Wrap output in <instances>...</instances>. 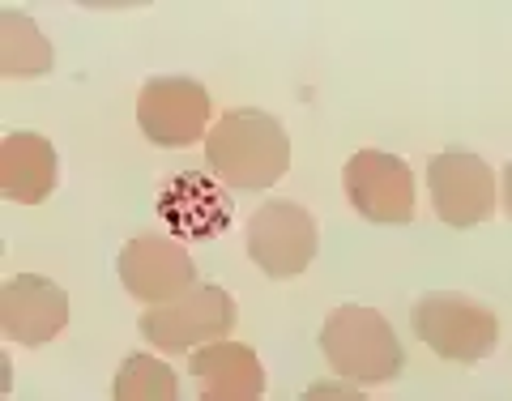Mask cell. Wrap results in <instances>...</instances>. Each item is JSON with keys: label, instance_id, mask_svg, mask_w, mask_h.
Returning a JSON list of instances; mask_svg holds the SVG:
<instances>
[{"label": "cell", "instance_id": "obj_3", "mask_svg": "<svg viewBox=\"0 0 512 401\" xmlns=\"http://www.w3.org/2000/svg\"><path fill=\"white\" fill-rule=\"evenodd\" d=\"M414 338H423L448 363H478L500 346V320L457 291H427L410 312Z\"/></svg>", "mask_w": 512, "mask_h": 401}, {"label": "cell", "instance_id": "obj_10", "mask_svg": "<svg viewBox=\"0 0 512 401\" xmlns=\"http://www.w3.org/2000/svg\"><path fill=\"white\" fill-rule=\"evenodd\" d=\"M69 325L64 286L39 274H18L0 286V333L18 346H47Z\"/></svg>", "mask_w": 512, "mask_h": 401}, {"label": "cell", "instance_id": "obj_15", "mask_svg": "<svg viewBox=\"0 0 512 401\" xmlns=\"http://www.w3.org/2000/svg\"><path fill=\"white\" fill-rule=\"evenodd\" d=\"M111 393H116V401H175V397H180V380H175V372L163 359L128 355L120 363Z\"/></svg>", "mask_w": 512, "mask_h": 401}, {"label": "cell", "instance_id": "obj_4", "mask_svg": "<svg viewBox=\"0 0 512 401\" xmlns=\"http://www.w3.org/2000/svg\"><path fill=\"white\" fill-rule=\"evenodd\" d=\"M235 329V299L222 286H188L184 295L150 303L141 312V338L167 355H188L205 342H218Z\"/></svg>", "mask_w": 512, "mask_h": 401}, {"label": "cell", "instance_id": "obj_9", "mask_svg": "<svg viewBox=\"0 0 512 401\" xmlns=\"http://www.w3.org/2000/svg\"><path fill=\"white\" fill-rule=\"evenodd\" d=\"M120 282L124 291L141 303H163L184 295L188 286H197V265H192L188 248L163 235H137L120 248Z\"/></svg>", "mask_w": 512, "mask_h": 401}, {"label": "cell", "instance_id": "obj_16", "mask_svg": "<svg viewBox=\"0 0 512 401\" xmlns=\"http://www.w3.org/2000/svg\"><path fill=\"white\" fill-rule=\"evenodd\" d=\"M303 397H346V401H363V389H359V384H355V389H338V384H316V389H308V393H303Z\"/></svg>", "mask_w": 512, "mask_h": 401}, {"label": "cell", "instance_id": "obj_11", "mask_svg": "<svg viewBox=\"0 0 512 401\" xmlns=\"http://www.w3.org/2000/svg\"><path fill=\"white\" fill-rule=\"evenodd\" d=\"M192 376L205 401H256L265 393V367L244 342H205L192 355Z\"/></svg>", "mask_w": 512, "mask_h": 401}, {"label": "cell", "instance_id": "obj_14", "mask_svg": "<svg viewBox=\"0 0 512 401\" xmlns=\"http://www.w3.org/2000/svg\"><path fill=\"white\" fill-rule=\"evenodd\" d=\"M184 184L192 192V205L184 201V210H163L167 222L180 235H192V239H214L222 227L231 222V201L205 180V175H184Z\"/></svg>", "mask_w": 512, "mask_h": 401}, {"label": "cell", "instance_id": "obj_2", "mask_svg": "<svg viewBox=\"0 0 512 401\" xmlns=\"http://www.w3.org/2000/svg\"><path fill=\"white\" fill-rule=\"evenodd\" d=\"M320 350H325L333 372L342 380H355V384L397 380L406 367V350L397 342L393 325L376 308H359V303H342V308L325 320Z\"/></svg>", "mask_w": 512, "mask_h": 401}, {"label": "cell", "instance_id": "obj_12", "mask_svg": "<svg viewBox=\"0 0 512 401\" xmlns=\"http://www.w3.org/2000/svg\"><path fill=\"white\" fill-rule=\"evenodd\" d=\"M60 180L56 146L39 133H5L0 137V192L5 201L39 205L52 197Z\"/></svg>", "mask_w": 512, "mask_h": 401}, {"label": "cell", "instance_id": "obj_5", "mask_svg": "<svg viewBox=\"0 0 512 401\" xmlns=\"http://www.w3.org/2000/svg\"><path fill=\"white\" fill-rule=\"evenodd\" d=\"M316 218L295 201H265L248 222V256L265 278H299L316 261Z\"/></svg>", "mask_w": 512, "mask_h": 401}, {"label": "cell", "instance_id": "obj_6", "mask_svg": "<svg viewBox=\"0 0 512 401\" xmlns=\"http://www.w3.org/2000/svg\"><path fill=\"white\" fill-rule=\"evenodd\" d=\"M427 188L431 205L444 227H478V222L495 218L500 210V188H495V171L470 150H444L427 163Z\"/></svg>", "mask_w": 512, "mask_h": 401}, {"label": "cell", "instance_id": "obj_13", "mask_svg": "<svg viewBox=\"0 0 512 401\" xmlns=\"http://www.w3.org/2000/svg\"><path fill=\"white\" fill-rule=\"evenodd\" d=\"M56 69L52 43L18 9L0 13V73L5 77H47Z\"/></svg>", "mask_w": 512, "mask_h": 401}, {"label": "cell", "instance_id": "obj_1", "mask_svg": "<svg viewBox=\"0 0 512 401\" xmlns=\"http://www.w3.org/2000/svg\"><path fill=\"white\" fill-rule=\"evenodd\" d=\"M205 163L227 188L256 192L278 184L291 167V137L269 111H227L205 137Z\"/></svg>", "mask_w": 512, "mask_h": 401}, {"label": "cell", "instance_id": "obj_7", "mask_svg": "<svg viewBox=\"0 0 512 401\" xmlns=\"http://www.w3.org/2000/svg\"><path fill=\"white\" fill-rule=\"evenodd\" d=\"M137 124L154 146L184 150L210 128V90L192 77H150L137 94Z\"/></svg>", "mask_w": 512, "mask_h": 401}, {"label": "cell", "instance_id": "obj_8", "mask_svg": "<svg viewBox=\"0 0 512 401\" xmlns=\"http://www.w3.org/2000/svg\"><path fill=\"white\" fill-rule=\"evenodd\" d=\"M346 197L359 218L380 227H406L414 218V171L397 154L359 150L346 163Z\"/></svg>", "mask_w": 512, "mask_h": 401}]
</instances>
